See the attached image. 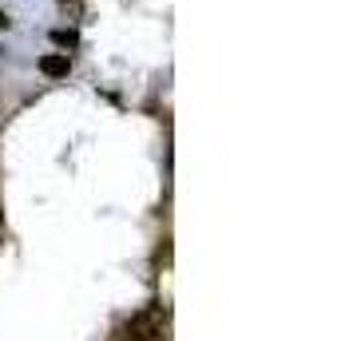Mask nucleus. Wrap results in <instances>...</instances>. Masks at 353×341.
I'll use <instances>...</instances> for the list:
<instances>
[{"instance_id":"7ed1b4c3","label":"nucleus","mask_w":353,"mask_h":341,"mask_svg":"<svg viewBox=\"0 0 353 341\" xmlns=\"http://www.w3.org/2000/svg\"><path fill=\"white\" fill-rule=\"evenodd\" d=\"M52 44H56V48H76V44H80V32H76V28H56V32H52Z\"/></svg>"},{"instance_id":"20e7f679","label":"nucleus","mask_w":353,"mask_h":341,"mask_svg":"<svg viewBox=\"0 0 353 341\" xmlns=\"http://www.w3.org/2000/svg\"><path fill=\"white\" fill-rule=\"evenodd\" d=\"M8 24H12V17H8V12H0V32H8Z\"/></svg>"},{"instance_id":"f257e3e1","label":"nucleus","mask_w":353,"mask_h":341,"mask_svg":"<svg viewBox=\"0 0 353 341\" xmlns=\"http://www.w3.org/2000/svg\"><path fill=\"white\" fill-rule=\"evenodd\" d=\"M128 341H167L163 338V313L159 309H143L135 313L128 325Z\"/></svg>"},{"instance_id":"39448f33","label":"nucleus","mask_w":353,"mask_h":341,"mask_svg":"<svg viewBox=\"0 0 353 341\" xmlns=\"http://www.w3.org/2000/svg\"><path fill=\"white\" fill-rule=\"evenodd\" d=\"M60 4H68V0H60ZM72 4H76V0H72Z\"/></svg>"},{"instance_id":"f03ea898","label":"nucleus","mask_w":353,"mask_h":341,"mask_svg":"<svg viewBox=\"0 0 353 341\" xmlns=\"http://www.w3.org/2000/svg\"><path fill=\"white\" fill-rule=\"evenodd\" d=\"M40 72H44L48 80H64L68 72H72V60H68V52H48V56L40 60Z\"/></svg>"}]
</instances>
